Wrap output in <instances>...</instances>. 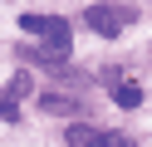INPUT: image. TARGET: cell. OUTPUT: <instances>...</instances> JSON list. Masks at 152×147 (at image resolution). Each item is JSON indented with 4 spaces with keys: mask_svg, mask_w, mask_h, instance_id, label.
<instances>
[{
    "mask_svg": "<svg viewBox=\"0 0 152 147\" xmlns=\"http://www.w3.org/2000/svg\"><path fill=\"white\" fill-rule=\"evenodd\" d=\"M39 39H44V44H49V49H44V54H64V49H69V20H59V15H49V20H44V29H39Z\"/></svg>",
    "mask_w": 152,
    "mask_h": 147,
    "instance_id": "2",
    "label": "cell"
},
{
    "mask_svg": "<svg viewBox=\"0 0 152 147\" xmlns=\"http://www.w3.org/2000/svg\"><path fill=\"white\" fill-rule=\"evenodd\" d=\"M64 137H69V147H88V142H93L98 132H93V127H83V123H74V127H69Z\"/></svg>",
    "mask_w": 152,
    "mask_h": 147,
    "instance_id": "5",
    "label": "cell"
},
{
    "mask_svg": "<svg viewBox=\"0 0 152 147\" xmlns=\"http://www.w3.org/2000/svg\"><path fill=\"white\" fill-rule=\"evenodd\" d=\"M0 118H5V123H15V118H20V103H15V93H5V98H0Z\"/></svg>",
    "mask_w": 152,
    "mask_h": 147,
    "instance_id": "6",
    "label": "cell"
},
{
    "mask_svg": "<svg viewBox=\"0 0 152 147\" xmlns=\"http://www.w3.org/2000/svg\"><path fill=\"white\" fill-rule=\"evenodd\" d=\"M44 20H49V15H20V29H25V34H39Z\"/></svg>",
    "mask_w": 152,
    "mask_h": 147,
    "instance_id": "7",
    "label": "cell"
},
{
    "mask_svg": "<svg viewBox=\"0 0 152 147\" xmlns=\"http://www.w3.org/2000/svg\"><path fill=\"white\" fill-rule=\"evenodd\" d=\"M5 93H15V98H25V93H30V74H15V78H10V88H5Z\"/></svg>",
    "mask_w": 152,
    "mask_h": 147,
    "instance_id": "8",
    "label": "cell"
},
{
    "mask_svg": "<svg viewBox=\"0 0 152 147\" xmlns=\"http://www.w3.org/2000/svg\"><path fill=\"white\" fill-rule=\"evenodd\" d=\"M88 29L93 34H103V39H113V34H123L128 29V20H132V10L128 5H88Z\"/></svg>",
    "mask_w": 152,
    "mask_h": 147,
    "instance_id": "1",
    "label": "cell"
},
{
    "mask_svg": "<svg viewBox=\"0 0 152 147\" xmlns=\"http://www.w3.org/2000/svg\"><path fill=\"white\" fill-rule=\"evenodd\" d=\"M44 113H59V118L69 113V118H74V113H79V103H74V98H64V93H44Z\"/></svg>",
    "mask_w": 152,
    "mask_h": 147,
    "instance_id": "3",
    "label": "cell"
},
{
    "mask_svg": "<svg viewBox=\"0 0 152 147\" xmlns=\"http://www.w3.org/2000/svg\"><path fill=\"white\" fill-rule=\"evenodd\" d=\"M113 98H118V108H137V103H142V88H137V83H118Z\"/></svg>",
    "mask_w": 152,
    "mask_h": 147,
    "instance_id": "4",
    "label": "cell"
}]
</instances>
